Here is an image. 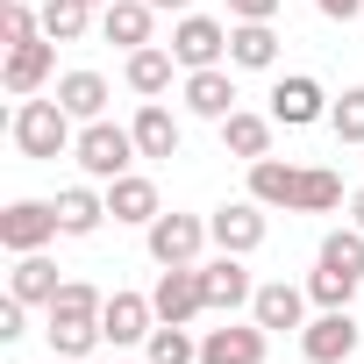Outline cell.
I'll use <instances>...</instances> for the list:
<instances>
[{"label":"cell","instance_id":"obj_23","mask_svg":"<svg viewBox=\"0 0 364 364\" xmlns=\"http://www.w3.org/2000/svg\"><path fill=\"white\" fill-rule=\"evenodd\" d=\"M272 129H279L272 114H243V107H236V114L222 122V150H229V157H250V164H257V157H272Z\"/></svg>","mask_w":364,"mask_h":364},{"label":"cell","instance_id":"obj_16","mask_svg":"<svg viewBox=\"0 0 364 364\" xmlns=\"http://www.w3.org/2000/svg\"><path fill=\"white\" fill-rule=\"evenodd\" d=\"M150 22H157L150 0H107V8H100V36L122 43V50H143L150 43Z\"/></svg>","mask_w":364,"mask_h":364},{"label":"cell","instance_id":"obj_24","mask_svg":"<svg viewBox=\"0 0 364 364\" xmlns=\"http://www.w3.org/2000/svg\"><path fill=\"white\" fill-rule=\"evenodd\" d=\"M328 208H343V178H336L328 164H300V178H293V215H328Z\"/></svg>","mask_w":364,"mask_h":364},{"label":"cell","instance_id":"obj_21","mask_svg":"<svg viewBox=\"0 0 364 364\" xmlns=\"http://www.w3.org/2000/svg\"><path fill=\"white\" fill-rule=\"evenodd\" d=\"M171 72H178V58H171V50H157V43H143V50H129V65H122V79H129V93H143V100H157V93L171 86Z\"/></svg>","mask_w":364,"mask_h":364},{"label":"cell","instance_id":"obj_11","mask_svg":"<svg viewBox=\"0 0 364 364\" xmlns=\"http://www.w3.org/2000/svg\"><path fill=\"white\" fill-rule=\"evenodd\" d=\"M58 72V43L50 36H36V43H8V65H0V86H8L15 100H29V93H43V79Z\"/></svg>","mask_w":364,"mask_h":364},{"label":"cell","instance_id":"obj_22","mask_svg":"<svg viewBox=\"0 0 364 364\" xmlns=\"http://www.w3.org/2000/svg\"><path fill=\"white\" fill-rule=\"evenodd\" d=\"M58 107H65L72 122H100V114H107V79H100V72H65V79H58Z\"/></svg>","mask_w":364,"mask_h":364},{"label":"cell","instance_id":"obj_3","mask_svg":"<svg viewBox=\"0 0 364 364\" xmlns=\"http://www.w3.org/2000/svg\"><path fill=\"white\" fill-rule=\"evenodd\" d=\"M357 343H364V328H357L350 307H321V314L300 328V357H307V364H350Z\"/></svg>","mask_w":364,"mask_h":364},{"label":"cell","instance_id":"obj_7","mask_svg":"<svg viewBox=\"0 0 364 364\" xmlns=\"http://www.w3.org/2000/svg\"><path fill=\"white\" fill-rule=\"evenodd\" d=\"M150 300H157V321H193V314H208V279H200V264H164L157 286H150Z\"/></svg>","mask_w":364,"mask_h":364},{"label":"cell","instance_id":"obj_39","mask_svg":"<svg viewBox=\"0 0 364 364\" xmlns=\"http://www.w3.org/2000/svg\"><path fill=\"white\" fill-rule=\"evenodd\" d=\"M58 364H86V357H58Z\"/></svg>","mask_w":364,"mask_h":364},{"label":"cell","instance_id":"obj_40","mask_svg":"<svg viewBox=\"0 0 364 364\" xmlns=\"http://www.w3.org/2000/svg\"><path fill=\"white\" fill-rule=\"evenodd\" d=\"M93 8H107V0H93Z\"/></svg>","mask_w":364,"mask_h":364},{"label":"cell","instance_id":"obj_26","mask_svg":"<svg viewBox=\"0 0 364 364\" xmlns=\"http://www.w3.org/2000/svg\"><path fill=\"white\" fill-rule=\"evenodd\" d=\"M357 286H364L357 272H343V264H321V257H314V279H307V300H314V307H350V300H357Z\"/></svg>","mask_w":364,"mask_h":364},{"label":"cell","instance_id":"obj_25","mask_svg":"<svg viewBox=\"0 0 364 364\" xmlns=\"http://www.w3.org/2000/svg\"><path fill=\"white\" fill-rule=\"evenodd\" d=\"M58 222H65V236H93V229L107 222V193H93V186H65V193H58Z\"/></svg>","mask_w":364,"mask_h":364},{"label":"cell","instance_id":"obj_13","mask_svg":"<svg viewBox=\"0 0 364 364\" xmlns=\"http://www.w3.org/2000/svg\"><path fill=\"white\" fill-rule=\"evenodd\" d=\"M250 321H264L272 336H286V328H307V286H286V279L257 286V293H250Z\"/></svg>","mask_w":364,"mask_h":364},{"label":"cell","instance_id":"obj_27","mask_svg":"<svg viewBox=\"0 0 364 364\" xmlns=\"http://www.w3.org/2000/svg\"><path fill=\"white\" fill-rule=\"evenodd\" d=\"M93 22V0H43V36L50 43H79Z\"/></svg>","mask_w":364,"mask_h":364},{"label":"cell","instance_id":"obj_37","mask_svg":"<svg viewBox=\"0 0 364 364\" xmlns=\"http://www.w3.org/2000/svg\"><path fill=\"white\" fill-rule=\"evenodd\" d=\"M157 15H193V0H150Z\"/></svg>","mask_w":364,"mask_h":364},{"label":"cell","instance_id":"obj_2","mask_svg":"<svg viewBox=\"0 0 364 364\" xmlns=\"http://www.w3.org/2000/svg\"><path fill=\"white\" fill-rule=\"evenodd\" d=\"M72 157H79V171H86V178L114 186V178H122V171H129L143 150H136V129H122V122H107V114H100V122H86V129H79Z\"/></svg>","mask_w":364,"mask_h":364},{"label":"cell","instance_id":"obj_5","mask_svg":"<svg viewBox=\"0 0 364 364\" xmlns=\"http://www.w3.org/2000/svg\"><path fill=\"white\" fill-rule=\"evenodd\" d=\"M143 243H150V264H200V243H215V236L200 215H157L143 229Z\"/></svg>","mask_w":364,"mask_h":364},{"label":"cell","instance_id":"obj_30","mask_svg":"<svg viewBox=\"0 0 364 364\" xmlns=\"http://www.w3.org/2000/svg\"><path fill=\"white\" fill-rule=\"evenodd\" d=\"M100 307H107V293L86 286V279H65L58 300H50V314H65V321H100Z\"/></svg>","mask_w":364,"mask_h":364},{"label":"cell","instance_id":"obj_8","mask_svg":"<svg viewBox=\"0 0 364 364\" xmlns=\"http://www.w3.org/2000/svg\"><path fill=\"white\" fill-rule=\"evenodd\" d=\"M272 122H279V129H314V122H328V93H321V79L286 72V79L272 86Z\"/></svg>","mask_w":364,"mask_h":364},{"label":"cell","instance_id":"obj_34","mask_svg":"<svg viewBox=\"0 0 364 364\" xmlns=\"http://www.w3.org/2000/svg\"><path fill=\"white\" fill-rule=\"evenodd\" d=\"M15 336H29V300H0V343H15Z\"/></svg>","mask_w":364,"mask_h":364},{"label":"cell","instance_id":"obj_35","mask_svg":"<svg viewBox=\"0 0 364 364\" xmlns=\"http://www.w3.org/2000/svg\"><path fill=\"white\" fill-rule=\"evenodd\" d=\"M279 8H286V0H229V15H236V22H272Z\"/></svg>","mask_w":364,"mask_h":364},{"label":"cell","instance_id":"obj_9","mask_svg":"<svg viewBox=\"0 0 364 364\" xmlns=\"http://www.w3.org/2000/svg\"><path fill=\"white\" fill-rule=\"evenodd\" d=\"M264 200H222L215 215H208V236L222 243V250H236V257H250L257 243H264Z\"/></svg>","mask_w":364,"mask_h":364},{"label":"cell","instance_id":"obj_32","mask_svg":"<svg viewBox=\"0 0 364 364\" xmlns=\"http://www.w3.org/2000/svg\"><path fill=\"white\" fill-rule=\"evenodd\" d=\"M328 129H336V143H364V86H350L343 100H328Z\"/></svg>","mask_w":364,"mask_h":364},{"label":"cell","instance_id":"obj_29","mask_svg":"<svg viewBox=\"0 0 364 364\" xmlns=\"http://www.w3.org/2000/svg\"><path fill=\"white\" fill-rule=\"evenodd\" d=\"M150 364H200V343L186 336V321H157L150 328Z\"/></svg>","mask_w":364,"mask_h":364},{"label":"cell","instance_id":"obj_18","mask_svg":"<svg viewBox=\"0 0 364 364\" xmlns=\"http://www.w3.org/2000/svg\"><path fill=\"white\" fill-rule=\"evenodd\" d=\"M229 65L236 72H272L279 65V29L272 22H236L229 29Z\"/></svg>","mask_w":364,"mask_h":364},{"label":"cell","instance_id":"obj_28","mask_svg":"<svg viewBox=\"0 0 364 364\" xmlns=\"http://www.w3.org/2000/svg\"><path fill=\"white\" fill-rule=\"evenodd\" d=\"M43 336H50V357H86L93 343H107V336H100V321H65V314H50V321H43Z\"/></svg>","mask_w":364,"mask_h":364},{"label":"cell","instance_id":"obj_12","mask_svg":"<svg viewBox=\"0 0 364 364\" xmlns=\"http://www.w3.org/2000/svg\"><path fill=\"white\" fill-rule=\"evenodd\" d=\"M264 343H272V328L264 321H229V328H208L200 336V364H264Z\"/></svg>","mask_w":364,"mask_h":364},{"label":"cell","instance_id":"obj_15","mask_svg":"<svg viewBox=\"0 0 364 364\" xmlns=\"http://www.w3.org/2000/svg\"><path fill=\"white\" fill-rule=\"evenodd\" d=\"M129 129H136V150H143V157H178V143H186V129H178V114H171L164 100H143Z\"/></svg>","mask_w":364,"mask_h":364},{"label":"cell","instance_id":"obj_33","mask_svg":"<svg viewBox=\"0 0 364 364\" xmlns=\"http://www.w3.org/2000/svg\"><path fill=\"white\" fill-rule=\"evenodd\" d=\"M43 36V15H29V0H8V15H0V43H36Z\"/></svg>","mask_w":364,"mask_h":364},{"label":"cell","instance_id":"obj_31","mask_svg":"<svg viewBox=\"0 0 364 364\" xmlns=\"http://www.w3.org/2000/svg\"><path fill=\"white\" fill-rule=\"evenodd\" d=\"M321 264H343V272L364 279V229H357V222H350V229H328V236H321Z\"/></svg>","mask_w":364,"mask_h":364},{"label":"cell","instance_id":"obj_4","mask_svg":"<svg viewBox=\"0 0 364 364\" xmlns=\"http://www.w3.org/2000/svg\"><path fill=\"white\" fill-rule=\"evenodd\" d=\"M58 236H65L58 200H8V215H0V243H8L15 257H29V250H43Z\"/></svg>","mask_w":364,"mask_h":364},{"label":"cell","instance_id":"obj_6","mask_svg":"<svg viewBox=\"0 0 364 364\" xmlns=\"http://www.w3.org/2000/svg\"><path fill=\"white\" fill-rule=\"evenodd\" d=\"M171 58H178V72H208V65L229 58V29H222L215 15H178V29H171Z\"/></svg>","mask_w":364,"mask_h":364},{"label":"cell","instance_id":"obj_17","mask_svg":"<svg viewBox=\"0 0 364 364\" xmlns=\"http://www.w3.org/2000/svg\"><path fill=\"white\" fill-rule=\"evenodd\" d=\"M107 215H114V222H136V229H150L164 208H157V186H150L143 171H122L114 186H107Z\"/></svg>","mask_w":364,"mask_h":364},{"label":"cell","instance_id":"obj_19","mask_svg":"<svg viewBox=\"0 0 364 364\" xmlns=\"http://www.w3.org/2000/svg\"><path fill=\"white\" fill-rule=\"evenodd\" d=\"M200 279H208V307H222V314H236L257 286H250V272H243V257L236 250H222L215 264H200Z\"/></svg>","mask_w":364,"mask_h":364},{"label":"cell","instance_id":"obj_38","mask_svg":"<svg viewBox=\"0 0 364 364\" xmlns=\"http://www.w3.org/2000/svg\"><path fill=\"white\" fill-rule=\"evenodd\" d=\"M350 222H357V229H364V186H357V193H350Z\"/></svg>","mask_w":364,"mask_h":364},{"label":"cell","instance_id":"obj_10","mask_svg":"<svg viewBox=\"0 0 364 364\" xmlns=\"http://www.w3.org/2000/svg\"><path fill=\"white\" fill-rule=\"evenodd\" d=\"M150 328H157V300H150V293H107V307H100V336H107L114 350L150 343Z\"/></svg>","mask_w":364,"mask_h":364},{"label":"cell","instance_id":"obj_14","mask_svg":"<svg viewBox=\"0 0 364 364\" xmlns=\"http://www.w3.org/2000/svg\"><path fill=\"white\" fill-rule=\"evenodd\" d=\"M186 107L208 114V122H229V114H236V72H229V65L186 72Z\"/></svg>","mask_w":364,"mask_h":364},{"label":"cell","instance_id":"obj_36","mask_svg":"<svg viewBox=\"0 0 364 364\" xmlns=\"http://www.w3.org/2000/svg\"><path fill=\"white\" fill-rule=\"evenodd\" d=\"M314 8H321L328 22H350V15H364V0H314Z\"/></svg>","mask_w":364,"mask_h":364},{"label":"cell","instance_id":"obj_1","mask_svg":"<svg viewBox=\"0 0 364 364\" xmlns=\"http://www.w3.org/2000/svg\"><path fill=\"white\" fill-rule=\"evenodd\" d=\"M72 143H79V136H72V114L58 107V93H50V100L29 93V100L15 107V150H22V157L58 164V157H72Z\"/></svg>","mask_w":364,"mask_h":364},{"label":"cell","instance_id":"obj_20","mask_svg":"<svg viewBox=\"0 0 364 364\" xmlns=\"http://www.w3.org/2000/svg\"><path fill=\"white\" fill-rule=\"evenodd\" d=\"M58 286H65V279H58V264H50L43 250L15 257V272H8V293H15V300H29V307H50V300H58Z\"/></svg>","mask_w":364,"mask_h":364}]
</instances>
